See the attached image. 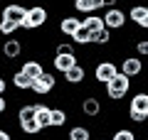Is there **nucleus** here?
Segmentation results:
<instances>
[{
	"label": "nucleus",
	"mask_w": 148,
	"mask_h": 140,
	"mask_svg": "<svg viewBox=\"0 0 148 140\" xmlns=\"http://www.w3.org/2000/svg\"><path fill=\"white\" fill-rule=\"evenodd\" d=\"M128 91H131V79H128L123 71H119L114 79H109V84H104L106 99H111L114 103H119L121 99H126Z\"/></svg>",
	"instance_id": "nucleus-1"
},
{
	"label": "nucleus",
	"mask_w": 148,
	"mask_h": 140,
	"mask_svg": "<svg viewBox=\"0 0 148 140\" xmlns=\"http://www.w3.org/2000/svg\"><path fill=\"white\" fill-rule=\"evenodd\" d=\"M128 120L136 125L148 120V91H136L128 101Z\"/></svg>",
	"instance_id": "nucleus-2"
},
{
	"label": "nucleus",
	"mask_w": 148,
	"mask_h": 140,
	"mask_svg": "<svg viewBox=\"0 0 148 140\" xmlns=\"http://www.w3.org/2000/svg\"><path fill=\"white\" fill-rule=\"evenodd\" d=\"M49 20V10L45 5H30L27 7V17L22 20L20 30L25 32H32V30H40V27H45Z\"/></svg>",
	"instance_id": "nucleus-3"
},
{
	"label": "nucleus",
	"mask_w": 148,
	"mask_h": 140,
	"mask_svg": "<svg viewBox=\"0 0 148 140\" xmlns=\"http://www.w3.org/2000/svg\"><path fill=\"white\" fill-rule=\"evenodd\" d=\"M101 17H104V27L111 30V32L123 30V27H126V20H128V15L121 10V7H109V10H104Z\"/></svg>",
	"instance_id": "nucleus-4"
},
{
	"label": "nucleus",
	"mask_w": 148,
	"mask_h": 140,
	"mask_svg": "<svg viewBox=\"0 0 148 140\" xmlns=\"http://www.w3.org/2000/svg\"><path fill=\"white\" fill-rule=\"evenodd\" d=\"M119 74V64H114L111 59H101V62H96V67H94V79H96V84H109V79H114Z\"/></svg>",
	"instance_id": "nucleus-5"
},
{
	"label": "nucleus",
	"mask_w": 148,
	"mask_h": 140,
	"mask_svg": "<svg viewBox=\"0 0 148 140\" xmlns=\"http://www.w3.org/2000/svg\"><path fill=\"white\" fill-rule=\"evenodd\" d=\"M119 71H123L128 79H136L143 74V59L138 57V54H126V57L121 59V64H119Z\"/></svg>",
	"instance_id": "nucleus-6"
},
{
	"label": "nucleus",
	"mask_w": 148,
	"mask_h": 140,
	"mask_svg": "<svg viewBox=\"0 0 148 140\" xmlns=\"http://www.w3.org/2000/svg\"><path fill=\"white\" fill-rule=\"evenodd\" d=\"M79 111H82V116L84 118H99L101 116V99L99 96H94V93H86L84 99H82V103H79Z\"/></svg>",
	"instance_id": "nucleus-7"
},
{
	"label": "nucleus",
	"mask_w": 148,
	"mask_h": 140,
	"mask_svg": "<svg viewBox=\"0 0 148 140\" xmlns=\"http://www.w3.org/2000/svg\"><path fill=\"white\" fill-rule=\"evenodd\" d=\"M0 54H3V59H8V62H15L22 54V42L15 39V37H8V39L0 44Z\"/></svg>",
	"instance_id": "nucleus-8"
},
{
	"label": "nucleus",
	"mask_w": 148,
	"mask_h": 140,
	"mask_svg": "<svg viewBox=\"0 0 148 140\" xmlns=\"http://www.w3.org/2000/svg\"><path fill=\"white\" fill-rule=\"evenodd\" d=\"M25 17H27V7L20 5V3H10V5H5L0 10V20H15V22L22 25Z\"/></svg>",
	"instance_id": "nucleus-9"
},
{
	"label": "nucleus",
	"mask_w": 148,
	"mask_h": 140,
	"mask_svg": "<svg viewBox=\"0 0 148 140\" xmlns=\"http://www.w3.org/2000/svg\"><path fill=\"white\" fill-rule=\"evenodd\" d=\"M74 64H79V57L77 54H54L52 57V69L57 74H67Z\"/></svg>",
	"instance_id": "nucleus-10"
},
{
	"label": "nucleus",
	"mask_w": 148,
	"mask_h": 140,
	"mask_svg": "<svg viewBox=\"0 0 148 140\" xmlns=\"http://www.w3.org/2000/svg\"><path fill=\"white\" fill-rule=\"evenodd\" d=\"M82 25H84V22H82V17H77V15H64L62 20H59V35H64V37H69V39H72V35L79 30Z\"/></svg>",
	"instance_id": "nucleus-11"
},
{
	"label": "nucleus",
	"mask_w": 148,
	"mask_h": 140,
	"mask_svg": "<svg viewBox=\"0 0 148 140\" xmlns=\"http://www.w3.org/2000/svg\"><path fill=\"white\" fill-rule=\"evenodd\" d=\"M62 76H64V81H67V86H82L84 79H86V69H84V64H74V67L69 69L67 74H62Z\"/></svg>",
	"instance_id": "nucleus-12"
},
{
	"label": "nucleus",
	"mask_w": 148,
	"mask_h": 140,
	"mask_svg": "<svg viewBox=\"0 0 148 140\" xmlns=\"http://www.w3.org/2000/svg\"><path fill=\"white\" fill-rule=\"evenodd\" d=\"M72 5L82 15H91V12L104 10V0H72Z\"/></svg>",
	"instance_id": "nucleus-13"
},
{
	"label": "nucleus",
	"mask_w": 148,
	"mask_h": 140,
	"mask_svg": "<svg viewBox=\"0 0 148 140\" xmlns=\"http://www.w3.org/2000/svg\"><path fill=\"white\" fill-rule=\"evenodd\" d=\"M35 118H37V123H40V128H42V130L52 128V108H49V106L35 103Z\"/></svg>",
	"instance_id": "nucleus-14"
},
{
	"label": "nucleus",
	"mask_w": 148,
	"mask_h": 140,
	"mask_svg": "<svg viewBox=\"0 0 148 140\" xmlns=\"http://www.w3.org/2000/svg\"><path fill=\"white\" fill-rule=\"evenodd\" d=\"M20 71H25L27 76L35 81V79H40V76L45 74V67H42V62H40V59H27V62H22Z\"/></svg>",
	"instance_id": "nucleus-15"
},
{
	"label": "nucleus",
	"mask_w": 148,
	"mask_h": 140,
	"mask_svg": "<svg viewBox=\"0 0 148 140\" xmlns=\"http://www.w3.org/2000/svg\"><path fill=\"white\" fill-rule=\"evenodd\" d=\"M17 125H20V130L27 135V138H35V135L42 133V128H40L37 118H22V120H17Z\"/></svg>",
	"instance_id": "nucleus-16"
},
{
	"label": "nucleus",
	"mask_w": 148,
	"mask_h": 140,
	"mask_svg": "<svg viewBox=\"0 0 148 140\" xmlns=\"http://www.w3.org/2000/svg\"><path fill=\"white\" fill-rule=\"evenodd\" d=\"M82 22H84V27L91 32V35H96V32L104 30V17L96 15V12H91V15H84V17H82Z\"/></svg>",
	"instance_id": "nucleus-17"
},
{
	"label": "nucleus",
	"mask_w": 148,
	"mask_h": 140,
	"mask_svg": "<svg viewBox=\"0 0 148 140\" xmlns=\"http://www.w3.org/2000/svg\"><path fill=\"white\" fill-rule=\"evenodd\" d=\"M67 140H91V130L86 128V125L77 123V125H72V128H69Z\"/></svg>",
	"instance_id": "nucleus-18"
},
{
	"label": "nucleus",
	"mask_w": 148,
	"mask_h": 140,
	"mask_svg": "<svg viewBox=\"0 0 148 140\" xmlns=\"http://www.w3.org/2000/svg\"><path fill=\"white\" fill-rule=\"evenodd\" d=\"M12 86H15L17 91H30V88H32V79L27 76L25 71H20V69H17V71L12 74Z\"/></svg>",
	"instance_id": "nucleus-19"
},
{
	"label": "nucleus",
	"mask_w": 148,
	"mask_h": 140,
	"mask_svg": "<svg viewBox=\"0 0 148 140\" xmlns=\"http://www.w3.org/2000/svg\"><path fill=\"white\" fill-rule=\"evenodd\" d=\"M67 108L64 106H54L52 108V128H64L67 125Z\"/></svg>",
	"instance_id": "nucleus-20"
},
{
	"label": "nucleus",
	"mask_w": 148,
	"mask_h": 140,
	"mask_svg": "<svg viewBox=\"0 0 148 140\" xmlns=\"http://www.w3.org/2000/svg\"><path fill=\"white\" fill-rule=\"evenodd\" d=\"M146 15H148V5H143V3H136V5L128 7V20L136 22V25H138V22H141Z\"/></svg>",
	"instance_id": "nucleus-21"
},
{
	"label": "nucleus",
	"mask_w": 148,
	"mask_h": 140,
	"mask_svg": "<svg viewBox=\"0 0 148 140\" xmlns=\"http://www.w3.org/2000/svg\"><path fill=\"white\" fill-rule=\"evenodd\" d=\"M72 42H74V44H79V47H86V44H91V32L86 30L84 25H82L79 30H77V32L72 35Z\"/></svg>",
	"instance_id": "nucleus-22"
},
{
	"label": "nucleus",
	"mask_w": 148,
	"mask_h": 140,
	"mask_svg": "<svg viewBox=\"0 0 148 140\" xmlns=\"http://www.w3.org/2000/svg\"><path fill=\"white\" fill-rule=\"evenodd\" d=\"M111 30H101V32H96V35H91V44H96V47H106V44H111Z\"/></svg>",
	"instance_id": "nucleus-23"
},
{
	"label": "nucleus",
	"mask_w": 148,
	"mask_h": 140,
	"mask_svg": "<svg viewBox=\"0 0 148 140\" xmlns=\"http://www.w3.org/2000/svg\"><path fill=\"white\" fill-rule=\"evenodd\" d=\"M17 30H20V22H15V20H0V35L12 37Z\"/></svg>",
	"instance_id": "nucleus-24"
},
{
	"label": "nucleus",
	"mask_w": 148,
	"mask_h": 140,
	"mask_svg": "<svg viewBox=\"0 0 148 140\" xmlns=\"http://www.w3.org/2000/svg\"><path fill=\"white\" fill-rule=\"evenodd\" d=\"M54 54H77V44L74 42H59L54 47Z\"/></svg>",
	"instance_id": "nucleus-25"
},
{
	"label": "nucleus",
	"mask_w": 148,
	"mask_h": 140,
	"mask_svg": "<svg viewBox=\"0 0 148 140\" xmlns=\"http://www.w3.org/2000/svg\"><path fill=\"white\" fill-rule=\"evenodd\" d=\"M40 81H42L49 91H54V88H57V76H54V71H47V69H45V74L40 76Z\"/></svg>",
	"instance_id": "nucleus-26"
},
{
	"label": "nucleus",
	"mask_w": 148,
	"mask_h": 140,
	"mask_svg": "<svg viewBox=\"0 0 148 140\" xmlns=\"http://www.w3.org/2000/svg\"><path fill=\"white\" fill-rule=\"evenodd\" d=\"M133 138H136V133H133L131 128H119L111 135V140H133Z\"/></svg>",
	"instance_id": "nucleus-27"
},
{
	"label": "nucleus",
	"mask_w": 148,
	"mask_h": 140,
	"mask_svg": "<svg viewBox=\"0 0 148 140\" xmlns=\"http://www.w3.org/2000/svg\"><path fill=\"white\" fill-rule=\"evenodd\" d=\"M22 118H35V103L20 106V111H17V120H22Z\"/></svg>",
	"instance_id": "nucleus-28"
},
{
	"label": "nucleus",
	"mask_w": 148,
	"mask_h": 140,
	"mask_svg": "<svg viewBox=\"0 0 148 140\" xmlns=\"http://www.w3.org/2000/svg\"><path fill=\"white\" fill-rule=\"evenodd\" d=\"M136 54H138V57H148V39H138L136 42Z\"/></svg>",
	"instance_id": "nucleus-29"
},
{
	"label": "nucleus",
	"mask_w": 148,
	"mask_h": 140,
	"mask_svg": "<svg viewBox=\"0 0 148 140\" xmlns=\"http://www.w3.org/2000/svg\"><path fill=\"white\" fill-rule=\"evenodd\" d=\"M5 113H8V99L0 93V116H5Z\"/></svg>",
	"instance_id": "nucleus-30"
},
{
	"label": "nucleus",
	"mask_w": 148,
	"mask_h": 140,
	"mask_svg": "<svg viewBox=\"0 0 148 140\" xmlns=\"http://www.w3.org/2000/svg\"><path fill=\"white\" fill-rule=\"evenodd\" d=\"M0 140H15V138H12V133H10V130L0 128Z\"/></svg>",
	"instance_id": "nucleus-31"
},
{
	"label": "nucleus",
	"mask_w": 148,
	"mask_h": 140,
	"mask_svg": "<svg viewBox=\"0 0 148 140\" xmlns=\"http://www.w3.org/2000/svg\"><path fill=\"white\" fill-rule=\"evenodd\" d=\"M119 0H104V10H109V7H116Z\"/></svg>",
	"instance_id": "nucleus-32"
},
{
	"label": "nucleus",
	"mask_w": 148,
	"mask_h": 140,
	"mask_svg": "<svg viewBox=\"0 0 148 140\" xmlns=\"http://www.w3.org/2000/svg\"><path fill=\"white\" fill-rule=\"evenodd\" d=\"M5 91H8V81L3 76H0V93H3V96H5Z\"/></svg>",
	"instance_id": "nucleus-33"
},
{
	"label": "nucleus",
	"mask_w": 148,
	"mask_h": 140,
	"mask_svg": "<svg viewBox=\"0 0 148 140\" xmlns=\"http://www.w3.org/2000/svg\"><path fill=\"white\" fill-rule=\"evenodd\" d=\"M136 27H141V30H148V15H146V17H143V20H141V22H138V25H136Z\"/></svg>",
	"instance_id": "nucleus-34"
},
{
	"label": "nucleus",
	"mask_w": 148,
	"mask_h": 140,
	"mask_svg": "<svg viewBox=\"0 0 148 140\" xmlns=\"http://www.w3.org/2000/svg\"><path fill=\"white\" fill-rule=\"evenodd\" d=\"M119 3H133V0H119Z\"/></svg>",
	"instance_id": "nucleus-35"
},
{
	"label": "nucleus",
	"mask_w": 148,
	"mask_h": 140,
	"mask_svg": "<svg viewBox=\"0 0 148 140\" xmlns=\"http://www.w3.org/2000/svg\"><path fill=\"white\" fill-rule=\"evenodd\" d=\"M133 140H138V138H133Z\"/></svg>",
	"instance_id": "nucleus-36"
}]
</instances>
